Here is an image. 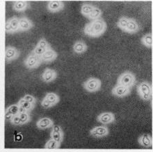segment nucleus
<instances>
[{"instance_id": "5", "label": "nucleus", "mask_w": 153, "mask_h": 152, "mask_svg": "<svg viewBox=\"0 0 153 152\" xmlns=\"http://www.w3.org/2000/svg\"><path fill=\"white\" fill-rule=\"evenodd\" d=\"M42 63L41 57L34 54L33 53H30L24 61V65L27 68L29 69H33L37 68Z\"/></svg>"}, {"instance_id": "31", "label": "nucleus", "mask_w": 153, "mask_h": 152, "mask_svg": "<svg viewBox=\"0 0 153 152\" xmlns=\"http://www.w3.org/2000/svg\"><path fill=\"white\" fill-rule=\"evenodd\" d=\"M10 123L14 126H21V122H20V118L19 115H15L12 117V119H10Z\"/></svg>"}, {"instance_id": "17", "label": "nucleus", "mask_w": 153, "mask_h": 152, "mask_svg": "<svg viewBox=\"0 0 153 152\" xmlns=\"http://www.w3.org/2000/svg\"><path fill=\"white\" fill-rule=\"evenodd\" d=\"M139 30V26L138 24L135 19H129L127 27L126 29L125 32L129 34H135Z\"/></svg>"}, {"instance_id": "12", "label": "nucleus", "mask_w": 153, "mask_h": 152, "mask_svg": "<svg viewBox=\"0 0 153 152\" xmlns=\"http://www.w3.org/2000/svg\"><path fill=\"white\" fill-rule=\"evenodd\" d=\"M57 56H58V54L56 51L51 48H49L41 56V59L42 62H51L55 60L57 58Z\"/></svg>"}, {"instance_id": "1", "label": "nucleus", "mask_w": 153, "mask_h": 152, "mask_svg": "<svg viewBox=\"0 0 153 152\" xmlns=\"http://www.w3.org/2000/svg\"><path fill=\"white\" fill-rule=\"evenodd\" d=\"M106 23L102 18H99L88 23L84 28L83 32L85 35L91 38H97L106 32Z\"/></svg>"}, {"instance_id": "16", "label": "nucleus", "mask_w": 153, "mask_h": 152, "mask_svg": "<svg viewBox=\"0 0 153 152\" xmlns=\"http://www.w3.org/2000/svg\"><path fill=\"white\" fill-rule=\"evenodd\" d=\"M54 126V123L51 119L47 117H43L40 119L37 123V128L40 130H45V129L49 128Z\"/></svg>"}, {"instance_id": "11", "label": "nucleus", "mask_w": 153, "mask_h": 152, "mask_svg": "<svg viewBox=\"0 0 153 152\" xmlns=\"http://www.w3.org/2000/svg\"><path fill=\"white\" fill-rule=\"evenodd\" d=\"M115 120V116L112 112H106L101 113L97 116V121L102 125H108L111 124Z\"/></svg>"}, {"instance_id": "2", "label": "nucleus", "mask_w": 153, "mask_h": 152, "mask_svg": "<svg viewBox=\"0 0 153 152\" xmlns=\"http://www.w3.org/2000/svg\"><path fill=\"white\" fill-rule=\"evenodd\" d=\"M137 90L139 97L143 101H149L152 98V86L146 81H143L139 83L137 88Z\"/></svg>"}, {"instance_id": "29", "label": "nucleus", "mask_w": 153, "mask_h": 152, "mask_svg": "<svg viewBox=\"0 0 153 152\" xmlns=\"http://www.w3.org/2000/svg\"><path fill=\"white\" fill-rule=\"evenodd\" d=\"M19 118H20L21 126L27 124V123L29 122L30 120V117L28 112L22 113V114H19Z\"/></svg>"}, {"instance_id": "18", "label": "nucleus", "mask_w": 153, "mask_h": 152, "mask_svg": "<svg viewBox=\"0 0 153 152\" xmlns=\"http://www.w3.org/2000/svg\"><path fill=\"white\" fill-rule=\"evenodd\" d=\"M29 7V3L27 1H15L13 3V8L17 12H24Z\"/></svg>"}, {"instance_id": "26", "label": "nucleus", "mask_w": 153, "mask_h": 152, "mask_svg": "<svg viewBox=\"0 0 153 152\" xmlns=\"http://www.w3.org/2000/svg\"><path fill=\"white\" fill-rule=\"evenodd\" d=\"M17 104L19 105V106L23 108H24L27 112H29V111L32 110V109H33L34 108V105H32L31 103H30L29 102H28V101H26V100H24V99H20L18 103Z\"/></svg>"}, {"instance_id": "21", "label": "nucleus", "mask_w": 153, "mask_h": 152, "mask_svg": "<svg viewBox=\"0 0 153 152\" xmlns=\"http://www.w3.org/2000/svg\"><path fill=\"white\" fill-rule=\"evenodd\" d=\"M141 44L147 48L152 47V33L146 34L142 36L141 39Z\"/></svg>"}, {"instance_id": "6", "label": "nucleus", "mask_w": 153, "mask_h": 152, "mask_svg": "<svg viewBox=\"0 0 153 152\" xmlns=\"http://www.w3.org/2000/svg\"><path fill=\"white\" fill-rule=\"evenodd\" d=\"M20 55V52L16 47L13 46H8L6 47L5 60L8 62L15 60L18 58Z\"/></svg>"}, {"instance_id": "10", "label": "nucleus", "mask_w": 153, "mask_h": 152, "mask_svg": "<svg viewBox=\"0 0 153 152\" xmlns=\"http://www.w3.org/2000/svg\"><path fill=\"white\" fill-rule=\"evenodd\" d=\"M51 139L54 140L60 145L63 138V132L61 127L58 125H54L52 126V130L51 132Z\"/></svg>"}, {"instance_id": "9", "label": "nucleus", "mask_w": 153, "mask_h": 152, "mask_svg": "<svg viewBox=\"0 0 153 152\" xmlns=\"http://www.w3.org/2000/svg\"><path fill=\"white\" fill-rule=\"evenodd\" d=\"M57 78V73L54 69L46 68L41 75V80L45 83H50Z\"/></svg>"}, {"instance_id": "4", "label": "nucleus", "mask_w": 153, "mask_h": 152, "mask_svg": "<svg viewBox=\"0 0 153 152\" xmlns=\"http://www.w3.org/2000/svg\"><path fill=\"white\" fill-rule=\"evenodd\" d=\"M102 83L99 79L96 78H90L83 84V88L89 93H95L100 90Z\"/></svg>"}, {"instance_id": "20", "label": "nucleus", "mask_w": 153, "mask_h": 152, "mask_svg": "<svg viewBox=\"0 0 153 152\" xmlns=\"http://www.w3.org/2000/svg\"><path fill=\"white\" fill-rule=\"evenodd\" d=\"M11 28V33H16L19 32V19L16 17H13L8 19Z\"/></svg>"}, {"instance_id": "25", "label": "nucleus", "mask_w": 153, "mask_h": 152, "mask_svg": "<svg viewBox=\"0 0 153 152\" xmlns=\"http://www.w3.org/2000/svg\"><path fill=\"white\" fill-rule=\"evenodd\" d=\"M19 106L18 104L10 105V106L8 107L7 109L6 110L5 113H7V114L10 115L12 117H13L15 116V115L19 114Z\"/></svg>"}, {"instance_id": "15", "label": "nucleus", "mask_w": 153, "mask_h": 152, "mask_svg": "<svg viewBox=\"0 0 153 152\" xmlns=\"http://www.w3.org/2000/svg\"><path fill=\"white\" fill-rule=\"evenodd\" d=\"M72 49H73V51L74 53L78 55H80L83 54V53H85L87 51V45L83 40H78L74 44Z\"/></svg>"}, {"instance_id": "28", "label": "nucleus", "mask_w": 153, "mask_h": 152, "mask_svg": "<svg viewBox=\"0 0 153 152\" xmlns=\"http://www.w3.org/2000/svg\"><path fill=\"white\" fill-rule=\"evenodd\" d=\"M37 46V47H39L42 48V49L45 50V51H46V50H47L48 49H49V48H51L50 45H49L48 42H47V40L44 38H42L39 40V41L38 42Z\"/></svg>"}, {"instance_id": "24", "label": "nucleus", "mask_w": 153, "mask_h": 152, "mask_svg": "<svg viewBox=\"0 0 153 152\" xmlns=\"http://www.w3.org/2000/svg\"><path fill=\"white\" fill-rule=\"evenodd\" d=\"M129 19V18H127L126 17H122L118 21V23H117V26L124 32H125L126 29H127Z\"/></svg>"}, {"instance_id": "3", "label": "nucleus", "mask_w": 153, "mask_h": 152, "mask_svg": "<svg viewBox=\"0 0 153 152\" xmlns=\"http://www.w3.org/2000/svg\"><path fill=\"white\" fill-rule=\"evenodd\" d=\"M135 81H136V79H135L134 74L129 71H127L122 73L119 76L117 84L131 88L135 84Z\"/></svg>"}, {"instance_id": "22", "label": "nucleus", "mask_w": 153, "mask_h": 152, "mask_svg": "<svg viewBox=\"0 0 153 152\" xmlns=\"http://www.w3.org/2000/svg\"><path fill=\"white\" fill-rule=\"evenodd\" d=\"M95 6H93V5L90 4V3H83V5L81 6V8H80V12L81 14L84 15L85 17H88L89 15L92 12V11L94 9Z\"/></svg>"}, {"instance_id": "27", "label": "nucleus", "mask_w": 153, "mask_h": 152, "mask_svg": "<svg viewBox=\"0 0 153 152\" xmlns=\"http://www.w3.org/2000/svg\"><path fill=\"white\" fill-rule=\"evenodd\" d=\"M102 10H101L100 8H98L95 7L93 10L92 11V12L89 15L88 18L91 19V21L95 20V19L101 18V15H102Z\"/></svg>"}, {"instance_id": "8", "label": "nucleus", "mask_w": 153, "mask_h": 152, "mask_svg": "<svg viewBox=\"0 0 153 152\" xmlns=\"http://www.w3.org/2000/svg\"><path fill=\"white\" fill-rule=\"evenodd\" d=\"M90 135L95 138L105 137L108 134V130L105 126H97L91 129L89 132Z\"/></svg>"}, {"instance_id": "34", "label": "nucleus", "mask_w": 153, "mask_h": 152, "mask_svg": "<svg viewBox=\"0 0 153 152\" xmlns=\"http://www.w3.org/2000/svg\"><path fill=\"white\" fill-rule=\"evenodd\" d=\"M5 31L6 33H11V28H10V23H9L8 20H7V22H6Z\"/></svg>"}, {"instance_id": "14", "label": "nucleus", "mask_w": 153, "mask_h": 152, "mask_svg": "<svg viewBox=\"0 0 153 152\" xmlns=\"http://www.w3.org/2000/svg\"><path fill=\"white\" fill-rule=\"evenodd\" d=\"M34 27L33 23L27 17H22L19 19V32H26Z\"/></svg>"}, {"instance_id": "13", "label": "nucleus", "mask_w": 153, "mask_h": 152, "mask_svg": "<svg viewBox=\"0 0 153 152\" xmlns=\"http://www.w3.org/2000/svg\"><path fill=\"white\" fill-rule=\"evenodd\" d=\"M64 8V3L59 0H52L47 3V10L51 12H58Z\"/></svg>"}, {"instance_id": "19", "label": "nucleus", "mask_w": 153, "mask_h": 152, "mask_svg": "<svg viewBox=\"0 0 153 152\" xmlns=\"http://www.w3.org/2000/svg\"><path fill=\"white\" fill-rule=\"evenodd\" d=\"M139 143L143 147H150L152 145V139L150 135L144 134L139 138Z\"/></svg>"}, {"instance_id": "32", "label": "nucleus", "mask_w": 153, "mask_h": 152, "mask_svg": "<svg viewBox=\"0 0 153 152\" xmlns=\"http://www.w3.org/2000/svg\"><path fill=\"white\" fill-rule=\"evenodd\" d=\"M23 99H24V100H26V101H28V102H29L30 103H31V104L33 105H34V104H35V103H36L35 98H34L33 96L31 95H26L24 97H23Z\"/></svg>"}, {"instance_id": "7", "label": "nucleus", "mask_w": 153, "mask_h": 152, "mask_svg": "<svg viewBox=\"0 0 153 152\" xmlns=\"http://www.w3.org/2000/svg\"><path fill=\"white\" fill-rule=\"evenodd\" d=\"M131 92V88L122 85H117L112 89L111 93L115 97L118 98H122L129 95Z\"/></svg>"}, {"instance_id": "30", "label": "nucleus", "mask_w": 153, "mask_h": 152, "mask_svg": "<svg viewBox=\"0 0 153 152\" xmlns=\"http://www.w3.org/2000/svg\"><path fill=\"white\" fill-rule=\"evenodd\" d=\"M59 145H59L57 142L51 138V139L49 140L46 143V144H45V147L47 148V149H56V148L58 147Z\"/></svg>"}, {"instance_id": "33", "label": "nucleus", "mask_w": 153, "mask_h": 152, "mask_svg": "<svg viewBox=\"0 0 153 152\" xmlns=\"http://www.w3.org/2000/svg\"><path fill=\"white\" fill-rule=\"evenodd\" d=\"M41 105H42V107H43L44 108H49L52 106V105H51L50 103H49L48 101H47L46 99H45V98H44V99H43V101H41Z\"/></svg>"}, {"instance_id": "23", "label": "nucleus", "mask_w": 153, "mask_h": 152, "mask_svg": "<svg viewBox=\"0 0 153 152\" xmlns=\"http://www.w3.org/2000/svg\"><path fill=\"white\" fill-rule=\"evenodd\" d=\"M44 98H45L52 106L57 104V103H58L59 100H60V98H59L58 95L54 93H47Z\"/></svg>"}]
</instances>
